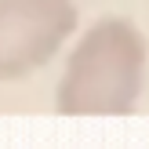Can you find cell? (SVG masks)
<instances>
[{"instance_id":"cell-1","label":"cell","mask_w":149,"mask_h":149,"mask_svg":"<svg viewBox=\"0 0 149 149\" xmlns=\"http://www.w3.org/2000/svg\"><path fill=\"white\" fill-rule=\"evenodd\" d=\"M146 84V36L127 18H102L77 40L55 91L65 116L131 113Z\"/></svg>"},{"instance_id":"cell-2","label":"cell","mask_w":149,"mask_h":149,"mask_svg":"<svg viewBox=\"0 0 149 149\" xmlns=\"http://www.w3.org/2000/svg\"><path fill=\"white\" fill-rule=\"evenodd\" d=\"M73 29V0H0V84L44 69Z\"/></svg>"}]
</instances>
